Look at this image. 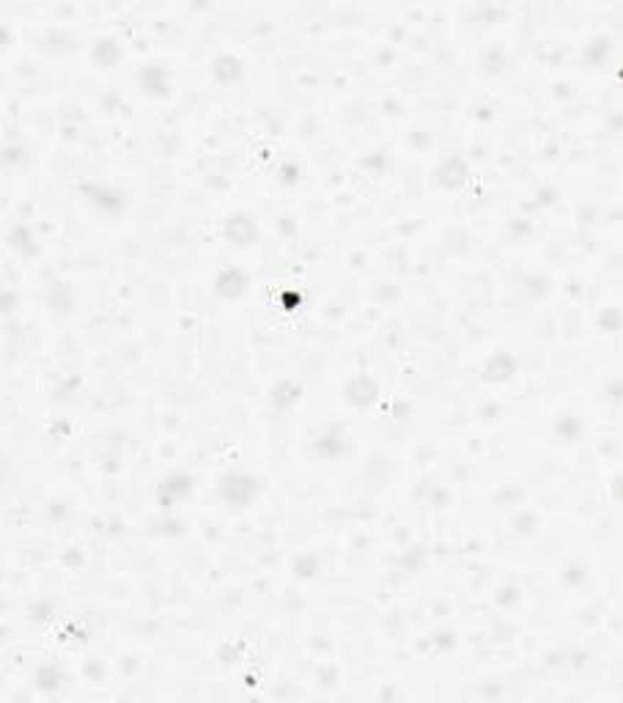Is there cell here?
Instances as JSON below:
<instances>
[{
	"label": "cell",
	"mask_w": 623,
	"mask_h": 703,
	"mask_svg": "<svg viewBox=\"0 0 623 703\" xmlns=\"http://www.w3.org/2000/svg\"><path fill=\"white\" fill-rule=\"evenodd\" d=\"M255 478L245 476V473H228V476L220 478V497L231 503V506H236V508H242V506H248L253 492H255Z\"/></svg>",
	"instance_id": "1"
},
{
	"label": "cell",
	"mask_w": 623,
	"mask_h": 703,
	"mask_svg": "<svg viewBox=\"0 0 623 703\" xmlns=\"http://www.w3.org/2000/svg\"><path fill=\"white\" fill-rule=\"evenodd\" d=\"M226 236L233 245H253L258 239V228L253 223V217L245 212H233L226 220Z\"/></svg>",
	"instance_id": "2"
},
{
	"label": "cell",
	"mask_w": 623,
	"mask_h": 703,
	"mask_svg": "<svg viewBox=\"0 0 623 703\" xmlns=\"http://www.w3.org/2000/svg\"><path fill=\"white\" fill-rule=\"evenodd\" d=\"M376 396H379V388H376L374 379L365 376V374L354 376L352 382L346 385V401L354 404V407H371L376 401Z\"/></svg>",
	"instance_id": "3"
},
{
	"label": "cell",
	"mask_w": 623,
	"mask_h": 703,
	"mask_svg": "<svg viewBox=\"0 0 623 703\" xmlns=\"http://www.w3.org/2000/svg\"><path fill=\"white\" fill-rule=\"evenodd\" d=\"M245 286H248L245 275L233 267L226 269V272H220V278H217V291L226 294V297H239V294L245 291Z\"/></svg>",
	"instance_id": "4"
},
{
	"label": "cell",
	"mask_w": 623,
	"mask_h": 703,
	"mask_svg": "<svg viewBox=\"0 0 623 703\" xmlns=\"http://www.w3.org/2000/svg\"><path fill=\"white\" fill-rule=\"evenodd\" d=\"M514 369H517V363L511 360V354H505V352H497L495 357H489V363H486V379H508V376H514Z\"/></svg>",
	"instance_id": "5"
},
{
	"label": "cell",
	"mask_w": 623,
	"mask_h": 703,
	"mask_svg": "<svg viewBox=\"0 0 623 703\" xmlns=\"http://www.w3.org/2000/svg\"><path fill=\"white\" fill-rule=\"evenodd\" d=\"M140 77V83H143V88L148 91V94H162L167 88V75H165V69H160L157 63H148L145 66L143 72L138 75Z\"/></svg>",
	"instance_id": "6"
},
{
	"label": "cell",
	"mask_w": 623,
	"mask_h": 703,
	"mask_svg": "<svg viewBox=\"0 0 623 703\" xmlns=\"http://www.w3.org/2000/svg\"><path fill=\"white\" fill-rule=\"evenodd\" d=\"M467 176V165L458 160V157H451L445 165L439 168V182L445 187H458Z\"/></svg>",
	"instance_id": "7"
},
{
	"label": "cell",
	"mask_w": 623,
	"mask_h": 703,
	"mask_svg": "<svg viewBox=\"0 0 623 703\" xmlns=\"http://www.w3.org/2000/svg\"><path fill=\"white\" fill-rule=\"evenodd\" d=\"M239 75H242V66H239V61H236L233 55H220V58L214 61V77H217L220 83H233Z\"/></svg>",
	"instance_id": "8"
},
{
	"label": "cell",
	"mask_w": 623,
	"mask_h": 703,
	"mask_svg": "<svg viewBox=\"0 0 623 703\" xmlns=\"http://www.w3.org/2000/svg\"><path fill=\"white\" fill-rule=\"evenodd\" d=\"M299 396V388L297 385H291V382H280L277 388H275V393H272V404L277 407V410H283V407H289L294 404V398Z\"/></svg>",
	"instance_id": "9"
},
{
	"label": "cell",
	"mask_w": 623,
	"mask_h": 703,
	"mask_svg": "<svg viewBox=\"0 0 623 703\" xmlns=\"http://www.w3.org/2000/svg\"><path fill=\"white\" fill-rule=\"evenodd\" d=\"M94 58L99 63H113L116 58H118V47H116V42L113 39H99V42L94 44Z\"/></svg>",
	"instance_id": "10"
},
{
	"label": "cell",
	"mask_w": 623,
	"mask_h": 703,
	"mask_svg": "<svg viewBox=\"0 0 623 703\" xmlns=\"http://www.w3.org/2000/svg\"><path fill=\"white\" fill-rule=\"evenodd\" d=\"M294 572H297V577H302V579L316 577V572H319V560L313 558V555H302V558L294 560Z\"/></svg>",
	"instance_id": "11"
},
{
	"label": "cell",
	"mask_w": 623,
	"mask_h": 703,
	"mask_svg": "<svg viewBox=\"0 0 623 703\" xmlns=\"http://www.w3.org/2000/svg\"><path fill=\"white\" fill-rule=\"evenodd\" d=\"M36 682L42 690H55L58 684H61V673L55 670V667H42L39 673H36Z\"/></svg>",
	"instance_id": "12"
},
{
	"label": "cell",
	"mask_w": 623,
	"mask_h": 703,
	"mask_svg": "<svg viewBox=\"0 0 623 703\" xmlns=\"http://www.w3.org/2000/svg\"><path fill=\"white\" fill-rule=\"evenodd\" d=\"M615 319H618V313L615 310H607L602 316V322H607V330H615Z\"/></svg>",
	"instance_id": "13"
}]
</instances>
